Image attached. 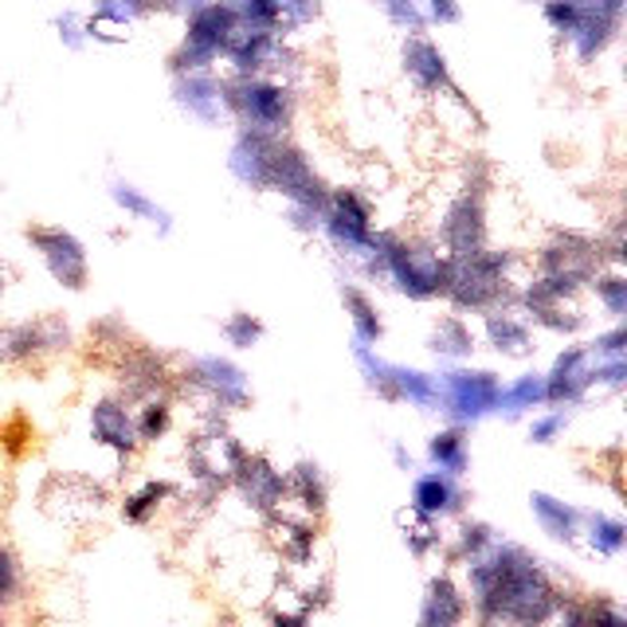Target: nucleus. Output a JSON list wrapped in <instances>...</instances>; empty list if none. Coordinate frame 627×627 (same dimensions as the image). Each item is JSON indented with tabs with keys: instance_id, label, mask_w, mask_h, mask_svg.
<instances>
[{
	"instance_id": "obj_1",
	"label": "nucleus",
	"mask_w": 627,
	"mask_h": 627,
	"mask_svg": "<svg viewBox=\"0 0 627 627\" xmlns=\"http://www.w3.org/2000/svg\"><path fill=\"white\" fill-rule=\"evenodd\" d=\"M107 506V494L102 486H95L87 475H52L40 491V510L47 514L59 526H87L95 521Z\"/></svg>"
},
{
	"instance_id": "obj_2",
	"label": "nucleus",
	"mask_w": 627,
	"mask_h": 627,
	"mask_svg": "<svg viewBox=\"0 0 627 627\" xmlns=\"http://www.w3.org/2000/svg\"><path fill=\"white\" fill-rule=\"evenodd\" d=\"M28 240L36 243V251L44 255L55 283H63L67 290H82V283H87V251H82V243L72 232H63V228H36V232H28Z\"/></svg>"
},
{
	"instance_id": "obj_3",
	"label": "nucleus",
	"mask_w": 627,
	"mask_h": 627,
	"mask_svg": "<svg viewBox=\"0 0 627 627\" xmlns=\"http://www.w3.org/2000/svg\"><path fill=\"white\" fill-rule=\"evenodd\" d=\"M388 271L400 283V290H408L413 298H428L443 290V278H448V267L436 263L431 255H420L413 248H388L385 251Z\"/></svg>"
},
{
	"instance_id": "obj_4",
	"label": "nucleus",
	"mask_w": 627,
	"mask_h": 627,
	"mask_svg": "<svg viewBox=\"0 0 627 627\" xmlns=\"http://www.w3.org/2000/svg\"><path fill=\"white\" fill-rule=\"evenodd\" d=\"M193 463H197V471L205 479H220L224 483V479H235V471L243 463V451L235 448L224 431H208V436L197 439V448H193Z\"/></svg>"
},
{
	"instance_id": "obj_5",
	"label": "nucleus",
	"mask_w": 627,
	"mask_h": 627,
	"mask_svg": "<svg viewBox=\"0 0 627 627\" xmlns=\"http://www.w3.org/2000/svg\"><path fill=\"white\" fill-rule=\"evenodd\" d=\"M90 431H95V439H99V443H107V448H114V451L138 448V439H142V436H138L134 416L125 413L118 400L95 404V413H90Z\"/></svg>"
},
{
	"instance_id": "obj_6",
	"label": "nucleus",
	"mask_w": 627,
	"mask_h": 627,
	"mask_svg": "<svg viewBox=\"0 0 627 627\" xmlns=\"http://www.w3.org/2000/svg\"><path fill=\"white\" fill-rule=\"evenodd\" d=\"M448 388H451V404L466 416L486 413L498 400V385H494L491 373H451Z\"/></svg>"
},
{
	"instance_id": "obj_7",
	"label": "nucleus",
	"mask_w": 627,
	"mask_h": 627,
	"mask_svg": "<svg viewBox=\"0 0 627 627\" xmlns=\"http://www.w3.org/2000/svg\"><path fill=\"white\" fill-rule=\"evenodd\" d=\"M235 479H240L243 494H248L255 506H263V510L278 506V498H283V491H287V483H283V479H278L263 459H243L240 471H235Z\"/></svg>"
},
{
	"instance_id": "obj_8",
	"label": "nucleus",
	"mask_w": 627,
	"mask_h": 627,
	"mask_svg": "<svg viewBox=\"0 0 627 627\" xmlns=\"http://www.w3.org/2000/svg\"><path fill=\"white\" fill-rule=\"evenodd\" d=\"M330 228L345 248H361L369 243V212L358 205V197H338L333 200V216Z\"/></svg>"
},
{
	"instance_id": "obj_9",
	"label": "nucleus",
	"mask_w": 627,
	"mask_h": 627,
	"mask_svg": "<svg viewBox=\"0 0 627 627\" xmlns=\"http://www.w3.org/2000/svg\"><path fill=\"white\" fill-rule=\"evenodd\" d=\"M463 619V596L451 581H436L424 604V627H459Z\"/></svg>"
},
{
	"instance_id": "obj_10",
	"label": "nucleus",
	"mask_w": 627,
	"mask_h": 627,
	"mask_svg": "<svg viewBox=\"0 0 627 627\" xmlns=\"http://www.w3.org/2000/svg\"><path fill=\"white\" fill-rule=\"evenodd\" d=\"M243 110L251 114V122L260 130H271V125L283 122V95L275 87H263V82H248L240 95Z\"/></svg>"
},
{
	"instance_id": "obj_11",
	"label": "nucleus",
	"mask_w": 627,
	"mask_h": 627,
	"mask_svg": "<svg viewBox=\"0 0 627 627\" xmlns=\"http://www.w3.org/2000/svg\"><path fill=\"white\" fill-rule=\"evenodd\" d=\"M584 361H588V353H584V350H569L561 361H557L553 376H549V385H546L549 400H564V396H573L576 388L584 385V373H581Z\"/></svg>"
},
{
	"instance_id": "obj_12",
	"label": "nucleus",
	"mask_w": 627,
	"mask_h": 627,
	"mask_svg": "<svg viewBox=\"0 0 627 627\" xmlns=\"http://www.w3.org/2000/svg\"><path fill=\"white\" fill-rule=\"evenodd\" d=\"M491 341L498 345V350L506 353H529V326L521 322V318H514V314H491Z\"/></svg>"
},
{
	"instance_id": "obj_13",
	"label": "nucleus",
	"mask_w": 627,
	"mask_h": 627,
	"mask_svg": "<svg viewBox=\"0 0 627 627\" xmlns=\"http://www.w3.org/2000/svg\"><path fill=\"white\" fill-rule=\"evenodd\" d=\"M408 72L416 75V82L420 87H443V55L436 52L431 44H424V40H416L413 47H408Z\"/></svg>"
},
{
	"instance_id": "obj_14",
	"label": "nucleus",
	"mask_w": 627,
	"mask_h": 627,
	"mask_svg": "<svg viewBox=\"0 0 627 627\" xmlns=\"http://www.w3.org/2000/svg\"><path fill=\"white\" fill-rule=\"evenodd\" d=\"M451 498H455V494H451V486H448V479H439V475H431V479H420V483H416V510L420 514H443L451 506Z\"/></svg>"
},
{
	"instance_id": "obj_15",
	"label": "nucleus",
	"mask_w": 627,
	"mask_h": 627,
	"mask_svg": "<svg viewBox=\"0 0 627 627\" xmlns=\"http://www.w3.org/2000/svg\"><path fill=\"white\" fill-rule=\"evenodd\" d=\"M471 345H475V341H471V330H466L463 322H455V318L439 322V330H436V350L439 353H466Z\"/></svg>"
},
{
	"instance_id": "obj_16",
	"label": "nucleus",
	"mask_w": 627,
	"mask_h": 627,
	"mask_svg": "<svg viewBox=\"0 0 627 627\" xmlns=\"http://www.w3.org/2000/svg\"><path fill=\"white\" fill-rule=\"evenodd\" d=\"M345 302L353 306V322H358L361 338H365V341L381 338V322H376V314H373V306H369V298L358 295V290H345Z\"/></svg>"
},
{
	"instance_id": "obj_17",
	"label": "nucleus",
	"mask_w": 627,
	"mask_h": 627,
	"mask_svg": "<svg viewBox=\"0 0 627 627\" xmlns=\"http://www.w3.org/2000/svg\"><path fill=\"white\" fill-rule=\"evenodd\" d=\"M534 502H538L541 521H546V526L553 529L557 538H569V534H573V514L561 510V506H557L553 498H541V494H538V498H534Z\"/></svg>"
},
{
	"instance_id": "obj_18",
	"label": "nucleus",
	"mask_w": 627,
	"mask_h": 627,
	"mask_svg": "<svg viewBox=\"0 0 627 627\" xmlns=\"http://www.w3.org/2000/svg\"><path fill=\"white\" fill-rule=\"evenodd\" d=\"M431 455H436L439 463L459 466V463H463V439H459L455 431H448V436H436V443H431Z\"/></svg>"
},
{
	"instance_id": "obj_19",
	"label": "nucleus",
	"mask_w": 627,
	"mask_h": 627,
	"mask_svg": "<svg viewBox=\"0 0 627 627\" xmlns=\"http://www.w3.org/2000/svg\"><path fill=\"white\" fill-rule=\"evenodd\" d=\"M20 588V573H16V561L9 557V549H0V604H9Z\"/></svg>"
},
{
	"instance_id": "obj_20",
	"label": "nucleus",
	"mask_w": 627,
	"mask_h": 627,
	"mask_svg": "<svg viewBox=\"0 0 627 627\" xmlns=\"http://www.w3.org/2000/svg\"><path fill=\"white\" fill-rule=\"evenodd\" d=\"M114 200H118L122 208H130L134 216H150V220L157 216V220H162V212H157V208H153L145 197H138V188H130V185H118V188H114Z\"/></svg>"
},
{
	"instance_id": "obj_21",
	"label": "nucleus",
	"mask_w": 627,
	"mask_h": 627,
	"mask_svg": "<svg viewBox=\"0 0 627 627\" xmlns=\"http://www.w3.org/2000/svg\"><path fill=\"white\" fill-rule=\"evenodd\" d=\"M228 338H232L235 345H251V341L260 338V322H251L248 314H240L235 322H228Z\"/></svg>"
},
{
	"instance_id": "obj_22",
	"label": "nucleus",
	"mask_w": 627,
	"mask_h": 627,
	"mask_svg": "<svg viewBox=\"0 0 627 627\" xmlns=\"http://www.w3.org/2000/svg\"><path fill=\"white\" fill-rule=\"evenodd\" d=\"M596 287H601V295H604V302H608L612 314H619L627 306V290H624L619 278H604V283H596Z\"/></svg>"
},
{
	"instance_id": "obj_23",
	"label": "nucleus",
	"mask_w": 627,
	"mask_h": 627,
	"mask_svg": "<svg viewBox=\"0 0 627 627\" xmlns=\"http://www.w3.org/2000/svg\"><path fill=\"white\" fill-rule=\"evenodd\" d=\"M541 396H546V385H541V381H521L518 388H514L510 393V404H529V400H541Z\"/></svg>"
},
{
	"instance_id": "obj_24",
	"label": "nucleus",
	"mask_w": 627,
	"mask_h": 627,
	"mask_svg": "<svg viewBox=\"0 0 627 627\" xmlns=\"http://www.w3.org/2000/svg\"><path fill=\"white\" fill-rule=\"evenodd\" d=\"M584 627H624V619H619V612H616V608L601 604V608H596L588 619H584Z\"/></svg>"
},
{
	"instance_id": "obj_25",
	"label": "nucleus",
	"mask_w": 627,
	"mask_h": 627,
	"mask_svg": "<svg viewBox=\"0 0 627 627\" xmlns=\"http://www.w3.org/2000/svg\"><path fill=\"white\" fill-rule=\"evenodd\" d=\"M275 627H306V619H302V612H278Z\"/></svg>"
},
{
	"instance_id": "obj_26",
	"label": "nucleus",
	"mask_w": 627,
	"mask_h": 627,
	"mask_svg": "<svg viewBox=\"0 0 627 627\" xmlns=\"http://www.w3.org/2000/svg\"><path fill=\"white\" fill-rule=\"evenodd\" d=\"M431 12H436L439 20H455L459 12H455V4H451V0H436V4H431Z\"/></svg>"
},
{
	"instance_id": "obj_27",
	"label": "nucleus",
	"mask_w": 627,
	"mask_h": 627,
	"mask_svg": "<svg viewBox=\"0 0 627 627\" xmlns=\"http://www.w3.org/2000/svg\"><path fill=\"white\" fill-rule=\"evenodd\" d=\"M0 295H4V283H0Z\"/></svg>"
}]
</instances>
